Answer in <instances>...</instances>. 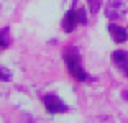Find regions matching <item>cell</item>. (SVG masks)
Segmentation results:
<instances>
[{
    "instance_id": "6da1fadb",
    "label": "cell",
    "mask_w": 128,
    "mask_h": 123,
    "mask_svg": "<svg viewBox=\"0 0 128 123\" xmlns=\"http://www.w3.org/2000/svg\"><path fill=\"white\" fill-rule=\"evenodd\" d=\"M62 59H64V62H66V67H68L69 74H71L76 80L86 82L87 79H89L87 72L84 71V67H82V59H80V56H79L77 48H72V46L71 48H66L64 52H62Z\"/></svg>"
},
{
    "instance_id": "7a4b0ae2",
    "label": "cell",
    "mask_w": 128,
    "mask_h": 123,
    "mask_svg": "<svg viewBox=\"0 0 128 123\" xmlns=\"http://www.w3.org/2000/svg\"><path fill=\"white\" fill-rule=\"evenodd\" d=\"M43 105H44L46 112L49 115H58V113L68 112V105L64 104L56 94H46L44 97H43Z\"/></svg>"
},
{
    "instance_id": "3957f363",
    "label": "cell",
    "mask_w": 128,
    "mask_h": 123,
    "mask_svg": "<svg viewBox=\"0 0 128 123\" xmlns=\"http://www.w3.org/2000/svg\"><path fill=\"white\" fill-rule=\"evenodd\" d=\"M126 5H125L123 0H108L105 4L104 8V13L108 20H120L126 15Z\"/></svg>"
},
{
    "instance_id": "277c9868",
    "label": "cell",
    "mask_w": 128,
    "mask_h": 123,
    "mask_svg": "<svg viewBox=\"0 0 128 123\" xmlns=\"http://www.w3.org/2000/svg\"><path fill=\"white\" fill-rule=\"evenodd\" d=\"M112 62L117 66V69L128 77V51H123V49H118V51L112 52Z\"/></svg>"
},
{
    "instance_id": "5b68a950",
    "label": "cell",
    "mask_w": 128,
    "mask_h": 123,
    "mask_svg": "<svg viewBox=\"0 0 128 123\" xmlns=\"http://www.w3.org/2000/svg\"><path fill=\"white\" fill-rule=\"evenodd\" d=\"M77 23H79L77 10H76V7H71L62 16V30L66 31V33H71V31H74V28H76Z\"/></svg>"
},
{
    "instance_id": "8992f818",
    "label": "cell",
    "mask_w": 128,
    "mask_h": 123,
    "mask_svg": "<svg viewBox=\"0 0 128 123\" xmlns=\"http://www.w3.org/2000/svg\"><path fill=\"white\" fill-rule=\"evenodd\" d=\"M108 33H110V36H112V40L115 41V43H125V41L128 40V31L125 30L123 26L110 23L108 25Z\"/></svg>"
},
{
    "instance_id": "52a82bcc",
    "label": "cell",
    "mask_w": 128,
    "mask_h": 123,
    "mask_svg": "<svg viewBox=\"0 0 128 123\" xmlns=\"http://www.w3.org/2000/svg\"><path fill=\"white\" fill-rule=\"evenodd\" d=\"M87 4H89V10L92 15H97L102 7V0H87Z\"/></svg>"
},
{
    "instance_id": "ba28073f",
    "label": "cell",
    "mask_w": 128,
    "mask_h": 123,
    "mask_svg": "<svg viewBox=\"0 0 128 123\" xmlns=\"http://www.w3.org/2000/svg\"><path fill=\"white\" fill-rule=\"evenodd\" d=\"M8 33H10V28H4V30H2V44H0L2 49L10 46V36H8Z\"/></svg>"
},
{
    "instance_id": "9c48e42d",
    "label": "cell",
    "mask_w": 128,
    "mask_h": 123,
    "mask_svg": "<svg viewBox=\"0 0 128 123\" xmlns=\"http://www.w3.org/2000/svg\"><path fill=\"white\" fill-rule=\"evenodd\" d=\"M10 79H12L10 69H8V67H5V66H2V67H0V80H2V82H8Z\"/></svg>"
},
{
    "instance_id": "30bf717a",
    "label": "cell",
    "mask_w": 128,
    "mask_h": 123,
    "mask_svg": "<svg viewBox=\"0 0 128 123\" xmlns=\"http://www.w3.org/2000/svg\"><path fill=\"white\" fill-rule=\"evenodd\" d=\"M77 16H79L80 25H86L87 23V16H86V10H84V8H77Z\"/></svg>"
}]
</instances>
